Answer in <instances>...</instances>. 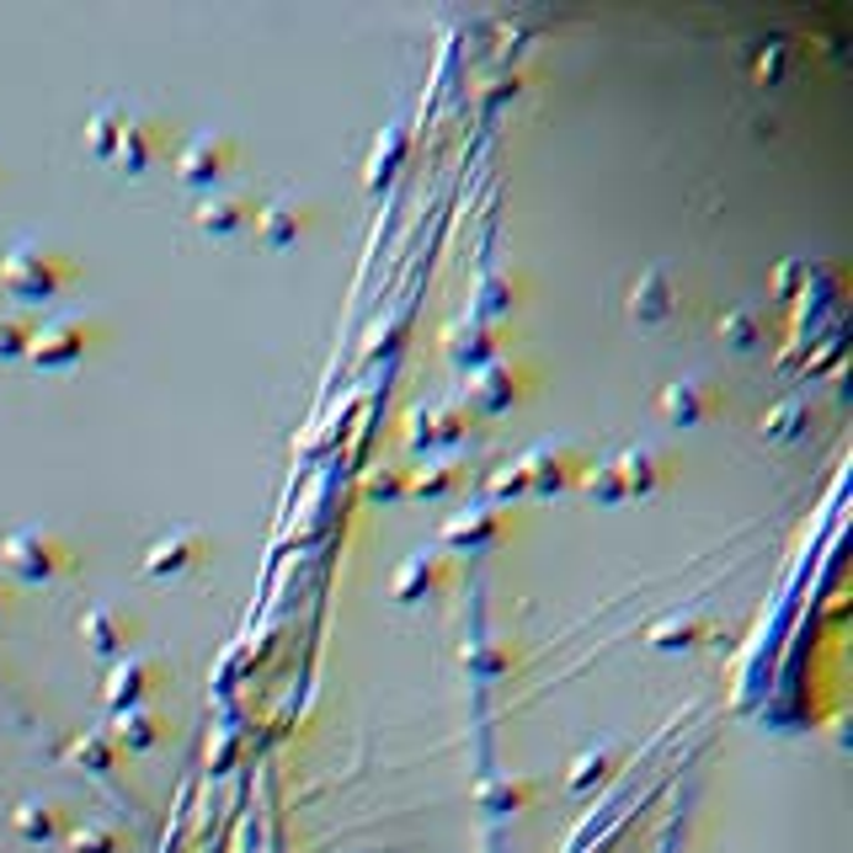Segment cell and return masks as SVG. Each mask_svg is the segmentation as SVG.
Here are the masks:
<instances>
[{"instance_id":"obj_12","label":"cell","mask_w":853,"mask_h":853,"mask_svg":"<svg viewBox=\"0 0 853 853\" xmlns=\"http://www.w3.org/2000/svg\"><path fill=\"white\" fill-rule=\"evenodd\" d=\"M118 630H123V619L112 609L86 613V635H97V645H118Z\"/></svg>"},{"instance_id":"obj_3","label":"cell","mask_w":853,"mask_h":853,"mask_svg":"<svg viewBox=\"0 0 853 853\" xmlns=\"http://www.w3.org/2000/svg\"><path fill=\"white\" fill-rule=\"evenodd\" d=\"M6 565L22 576V582H49L53 571H59V544H53L43 529H22L6 539Z\"/></svg>"},{"instance_id":"obj_9","label":"cell","mask_w":853,"mask_h":853,"mask_svg":"<svg viewBox=\"0 0 853 853\" xmlns=\"http://www.w3.org/2000/svg\"><path fill=\"white\" fill-rule=\"evenodd\" d=\"M299 230H304V209L299 203H272V209H257V235L267 240V245H289V240H299Z\"/></svg>"},{"instance_id":"obj_7","label":"cell","mask_w":853,"mask_h":853,"mask_svg":"<svg viewBox=\"0 0 853 853\" xmlns=\"http://www.w3.org/2000/svg\"><path fill=\"white\" fill-rule=\"evenodd\" d=\"M160 155V123H150V118H123V133H118V144H112V155L118 165H129V171H144L150 160Z\"/></svg>"},{"instance_id":"obj_13","label":"cell","mask_w":853,"mask_h":853,"mask_svg":"<svg viewBox=\"0 0 853 853\" xmlns=\"http://www.w3.org/2000/svg\"><path fill=\"white\" fill-rule=\"evenodd\" d=\"M586 491H592V496H603V502H619V496H624V480H619V470H613V464H603L598 475L586 480Z\"/></svg>"},{"instance_id":"obj_15","label":"cell","mask_w":853,"mask_h":853,"mask_svg":"<svg viewBox=\"0 0 853 853\" xmlns=\"http://www.w3.org/2000/svg\"><path fill=\"white\" fill-rule=\"evenodd\" d=\"M27 337H32V331H22L17 320H0V358H11V352H27Z\"/></svg>"},{"instance_id":"obj_6","label":"cell","mask_w":853,"mask_h":853,"mask_svg":"<svg viewBox=\"0 0 853 853\" xmlns=\"http://www.w3.org/2000/svg\"><path fill=\"white\" fill-rule=\"evenodd\" d=\"M198 560H203V533L177 529V533H165V539L150 544L144 571H150V576H177V571H187V565H198Z\"/></svg>"},{"instance_id":"obj_10","label":"cell","mask_w":853,"mask_h":853,"mask_svg":"<svg viewBox=\"0 0 853 853\" xmlns=\"http://www.w3.org/2000/svg\"><path fill=\"white\" fill-rule=\"evenodd\" d=\"M710 405H715V395H710L699 379H689V384H672V390L662 395V411H666V417H678V422H693V417H704Z\"/></svg>"},{"instance_id":"obj_8","label":"cell","mask_w":853,"mask_h":853,"mask_svg":"<svg viewBox=\"0 0 853 853\" xmlns=\"http://www.w3.org/2000/svg\"><path fill=\"white\" fill-rule=\"evenodd\" d=\"M630 310H635V320H666L672 310H678V293H672V283H666V272H645L635 283V293H630Z\"/></svg>"},{"instance_id":"obj_2","label":"cell","mask_w":853,"mask_h":853,"mask_svg":"<svg viewBox=\"0 0 853 853\" xmlns=\"http://www.w3.org/2000/svg\"><path fill=\"white\" fill-rule=\"evenodd\" d=\"M230 160H235V139L203 129L177 150V177H182L187 187H213L224 171H230Z\"/></svg>"},{"instance_id":"obj_5","label":"cell","mask_w":853,"mask_h":853,"mask_svg":"<svg viewBox=\"0 0 853 853\" xmlns=\"http://www.w3.org/2000/svg\"><path fill=\"white\" fill-rule=\"evenodd\" d=\"M198 224L203 230H213V235H235V230H245V224H257V203L245 198V192H203L198 198Z\"/></svg>"},{"instance_id":"obj_11","label":"cell","mask_w":853,"mask_h":853,"mask_svg":"<svg viewBox=\"0 0 853 853\" xmlns=\"http://www.w3.org/2000/svg\"><path fill=\"white\" fill-rule=\"evenodd\" d=\"M656 464H662V459H656L651 449H630V453H624V459L613 464V470H619V480H624V496H630V491H651V485L662 480V470H656Z\"/></svg>"},{"instance_id":"obj_1","label":"cell","mask_w":853,"mask_h":853,"mask_svg":"<svg viewBox=\"0 0 853 853\" xmlns=\"http://www.w3.org/2000/svg\"><path fill=\"white\" fill-rule=\"evenodd\" d=\"M59 278H64V267L53 262L43 245H32V240H22V245L0 262V283L17 293V299H49V293L59 289Z\"/></svg>"},{"instance_id":"obj_14","label":"cell","mask_w":853,"mask_h":853,"mask_svg":"<svg viewBox=\"0 0 853 853\" xmlns=\"http://www.w3.org/2000/svg\"><path fill=\"white\" fill-rule=\"evenodd\" d=\"M720 331H725V337H736V347H752V342H757V331H752V310H736V315H725V320H720Z\"/></svg>"},{"instance_id":"obj_4","label":"cell","mask_w":853,"mask_h":853,"mask_svg":"<svg viewBox=\"0 0 853 853\" xmlns=\"http://www.w3.org/2000/svg\"><path fill=\"white\" fill-rule=\"evenodd\" d=\"M80 352H86V325L80 320H49L43 331L27 337V358L38 369H64V363H76Z\"/></svg>"}]
</instances>
